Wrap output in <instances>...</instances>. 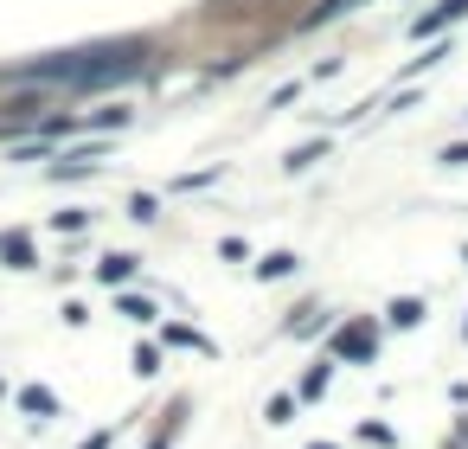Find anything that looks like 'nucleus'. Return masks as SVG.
Returning <instances> with one entry per match:
<instances>
[{"instance_id":"1","label":"nucleus","mask_w":468,"mask_h":449,"mask_svg":"<svg viewBox=\"0 0 468 449\" xmlns=\"http://www.w3.org/2000/svg\"><path fill=\"white\" fill-rule=\"evenodd\" d=\"M148 64L142 39H97V45H71V52H45L14 64V84H45V91H97V84H122Z\"/></svg>"},{"instance_id":"2","label":"nucleus","mask_w":468,"mask_h":449,"mask_svg":"<svg viewBox=\"0 0 468 449\" xmlns=\"http://www.w3.org/2000/svg\"><path fill=\"white\" fill-rule=\"evenodd\" d=\"M468 14V0H436V7L424 14V20H411V39H430V33H443V26H455Z\"/></svg>"},{"instance_id":"3","label":"nucleus","mask_w":468,"mask_h":449,"mask_svg":"<svg viewBox=\"0 0 468 449\" xmlns=\"http://www.w3.org/2000/svg\"><path fill=\"white\" fill-rule=\"evenodd\" d=\"M372 347H379V334H372L366 321H353V328L333 334V353H347V359H372Z\"/></svg>"},{"instance_id":"4","label":"nucleus","mask_w":468,"mask_h":449,"mask_svg":"<svg viewBox=\"0 0 468 449\" xmlns=\"http://www.w3.org/2000/svg\"><path fill=\"white\" fill-rule=\"evenodd\" d=\"M97 276L116 289V282H128V276H136V257H122V251H116V257H103V263H97Z\"/></svg>"},{"instance_id":"5","label":"nucleus","mask_w":468,"mask_h":449,"mask_svg":"<svg viewBox=\"0 0 468 449\" xmlns=\"http://www.w3.org/2000/svg\"><path fill=\"white\" fill-rule=\"evenodd\" d=\"M327 379H333V366H327V359H314V366H308V379H302V398H321V392H327Z\"/></svg>"},{"instance_id":"6","label":"nucleus","mask_w":468,"mask_h":449,"mask_svg":"<svg viewBox=\"0 0 468 449\" xmlns=\"http://www.w3.org/2000/svg\"><path fill=\"white\" fill-rule=\"evenodd\" d=\"M347 7H360V0H321V7L308 14V26H327V20H341Z\"/></svg>"},{"instance_id":"7","label":"nucleus","mask_w":468,"mask_h":449,"mask_svg":"<svg viewBox=\"0 0 468 449\" xmlns=\"http://www.w3.org/2000/svg\"><path fill=\"white\" fill-rule=\"evenodd\" d=\"M0 257H7L14 270H33V244H26V238H7V244H0Z\"/></svg>"},{"instance_id":"8","label":"nucleus","mask_w":468,"mask_h":449,"mask_svg":"<svg viewBox=\"0 0 468 449\" xmlns=\"http://www.w3.org/2000/svg\"><path fill=\"white\" fill-rule=\"evenodd\" d=\"M391 321L398 328H417L424 321V302H411V295H405V302H391Z\"/></svg>"},{"instance_id":"9","label":"nucleus","mask_w":468,"mask_h":449,"mask_svg":"<svg viewBox=\"0 0 468 449\" xmlns=\"http://www.w3.org/2000/svg\"><path fill=\"white\" fill-rule=\"evenodd\" d=\"M20 405H26V411H39V417H51V411H58V405H51V392H39V386H26V392H20Z\"/></svg>"},{"instance_id":"10","label":"nucleus","mask_w":468,"mask_h":449,"mask_svg":"<svg viewBox=\"0 0 468 449\" xmlns=\"http://www.w3.org/2000/svg\"><path fill=\"white\" fill-rule=\"evenodd\" d=\"M289 270H295V257H289V251H276V257H263V263H257V276H289Z\"/></svg>"},{"instance_id":"11","label":"nucleus","mask_w":468,"mask_h":449,"mask_svg":"<svg viewBox=\"0 0 468 449\" xmlns=\"http://www.w3.org/2000/svg\"><path fill=\"white\" fill-rule=\"evenodd\" d=\"M122 315H136V321H154V309L142 302V295H122Z\"/></svg>"},{"instance_id":"12","label":"nucleus","mask_w":468,"mask_h":449,"mask_svg":"<svg viewBox=\"0 0 468 449\" xmlns=\"http://www.w3.org/2000/svg\"><path fill=\"white\" fill-rule=\"evenodd\" d=\"M289 411H295V398H270V411H263V417H270V424H289Z\"/></svg>"},{"instance_id":"13","label":"nucleus","mask_w":468,"mask_h":449,"mask_svg":"<svg viewBox=\"0 0 468 449\" xmlns=\"http://www.w3.org/2000/svg\"><path fill=\"white\" fill-rule=\"evenodd\" d=\"M443 161H449V167H468V148L455 141V148H449V155H443Z\"/></svg>"},{"instance_id":"14","label":"nucleus","mask_w":468,"mask_h":449,"mask_svg":"<svg viewBox=\"0 0 468 449\" xmlns=\"http://www.w3.org/2000/svg\"><path fill=\"white\" fill-rule=\"evenodd\" d=\"M103 443H109V436H90V443H84V449H103Z\"/></svg>"},{"instance_id":"15","label":"nucleus","mask_w":468,"mask_h":449,"mask_svg":"<svg viewBox=\"0 0 468 449\" xmlns=\"http://www.w3.org/2000/svg\"><path fill=\"white\" fill-rule=\"evenodd\" d=\"M314 449H327V443H314Z\"/></svg>"}]
</instances>
